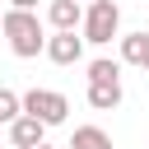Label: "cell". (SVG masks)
<instances>
[{
    "mask_svg": "<svg viewBox=\"0 0 149 149\" xmlns=\"http://www.w3.org/2000/svg\"><path fill=\"white\" fill-rule=\"evenodd\" d=\"M0 33L9 37V51L23 56V61H33L37 51H47V33H42V19L33 9H14L9 5V14H0Z\"/></svg>",
    "mask_w": 149,
    "mask_h": 149,
    "instance_id": "obj_1",
    "label": "cell"
},
{
    "mask_svg": "<svg viewBox=\"0 0 149 149\" xmlns=\"http://www.w3.org/2000/svg\"><path fill=\"white\" fill-rule=\"evenodd\" d=\"M116 28H121V5L116 0H88V9H84V42L107 47L116 37Z\"/></svg>",
    "mask_w": 149,
    "mask_h": 149,
    "instance_id": "obj_2",
    "label": "cell"
},
{
    "mask_svg": "<svg viewBox=\"0 0 149 149\" xmlns=\"http://www.w3.org/2000/svg\"><path fill=\"white\" fill-rule=\"evenodd\" d=\"M23 112L42 116L47 126H61L65 112H70V102H65V93H56V88H28V93H23Z\"/></svg>",
    "mask_w": 149,
    "mask_h": 149,
    "instance_id": "obj_3",
    "label": "cell"
},
{
    "mask_svg": "<svg viewBox=\"0 0 149 149\" xmlns=\"http://www.w3.org/2000/svg\"><path fill=\"white\" fill-rule=\"evenodd\" d=\"M42 140H47V121H42V116L19 112V116L9 121V144H14V149H33V144H42Z\"/></svg>",
    "mask_w": 149,
    "mask_h": 149,
    "instance_id": "obj_4",
    "label": "cell"
},
{
    "mask_svg": "<svg viewBox=\"0 0 149 149\" xmlns=\"http://www.w3.org/2000/svg\"><path fill=\"white\" fill-rule=\"evenodd\" d=\"M47 56H51L56 65H74V61L84 56V37H74V28H56V33L47 37Z\"/></svg>",
    "mask_w": 149,
    "mask_h": 149,
    "instance_id": "obj_5",
    "label": "cell"
},
{
    "mask_svg": "<svg viewBox=\"0 0 149 149\" xmlns=\"http://www.w3.org/2000/svg\"><path fill=\"white\" fill-rule=\"evenodd\" d=\"M88 107L98 112L121 107V79H88Z\"/></svg>",
    "mask_w": 149,
    "mask_h": 149,
    "instance_id": "obj_6",
    "label": "cell"
},
{
    "mask_svg": "<svg viewBox=\"0 0 149 149\" xmlns=\"http://www.w3.org/2000/svg\"><path fill=\"white\" fill-rule=\"evenodd\" d=\"M47 19H51V28H79L84 23V0H51Z\"/></svg>",
    "mask_w": 149,
    "mask_h": 149,
    "instance_id": "obj_7",
    "label": "cell"
},
{
    "mask_svg": "<svg viewBox=\"0 0 149 149\" xmlns=\"http://www.w3.org/2000/svg\"><path fill=\"white\" fill-rule=\"evenodd\" d=\"M121 61H126V65H140V70L149 74V33H144V28L121 37Z\"/></svg>",
    "mask_w": 149,
    "mask_h": 149,
    "instance_id": "obj_8",
    "label": "cell"
},
{
    "mask_svg": "<svg viewBox=\"0 0 149 149\" xmlns=\"http://www.w3.org/2000/svg\"><path fill=\"white\" fill-rule=\"evenodd\" d=\"M70 149H112V135H107L102 126H74Z\"/></svg>",
    "mask_w": 149,
    "mask_h": 149,
    "instance_id": "obj_9",
    "label": "cell"
},
{
    "mask_svg": "<svg viewBox=\"0 0 149 149\" xmlns=\"http://www.w3.org/2000/svg\"><path fill=\"white\" fill-rule=\"evenodd\" d=\"M19 112H23V98L14 88H0V121H14Z\"/></svg>",
    "mask_w": 149,
    "mask_h": 149,
    "instance_id": "obj_10",
    "label": "cell"
},
{
    "mask_svg": "<svg viewBox=\"0 0 149 149\" xmlns=\"http://www.w3.org/2000/svg\"><path fill=\"white\" fill-rule=\"evenodd\" d=\"M88 79H121V65L107 61V56L102 61H88Z\"/></svg>",
    "mask_w": 149,
    "mask_h": 149,
    "instance_id": "obj_11",
    "label": "cell"
},
{
    "mask_svg": "<svg viewBox=\"0 0 149 149\" xmlns=\"http://www.w3.org/2000/svg\"><path fill=\"white\" fill-rule=\"evenodd\" d=\"M14 9H37V0H9Z\"/></svg>",
    "mask_w": 149,
    "mask_h": 149,
    "instance_id": "obj_12",
    "label": "cell"
},
{
    "mask_svg": "<svg viewBox=\"0 0 149 149\" xmlns=\"http://www.w3.org/2000/svg\"><path fill=\"white\" fill-rule=\"evenodd\" d=\"M33 149H51V144H47V140H42V144H33Z\"/></svg>",
    "mask_w": 149,
    "mask_h": 149,
    "instance_id": "obj_13",
    "label": "cell"
},
{
    "mask_svg": "<svg viewBox=\"0 0 149 149\" xmlns=\"http://www.w3.org/2000/svg\"><path fill=\"white\" fill-rule=\"evenodd\" d=\"M0 149H5V144H0Z\"/></svg>",
    "mask_w": 149,
    "mask_h": 149,
    "instance_id": "obj_14",
    "label": "cell"
}]
</instances>
